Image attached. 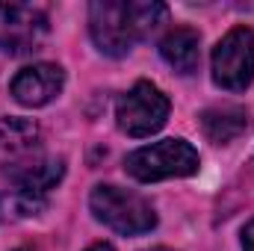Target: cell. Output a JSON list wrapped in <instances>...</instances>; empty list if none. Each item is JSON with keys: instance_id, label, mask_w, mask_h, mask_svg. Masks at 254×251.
<instances>
[{"instance_id": "cell-1", "label": "cell", "mask_w": 254, "mask_h": 251, "mask_svg": "<svg viewBox=\"0 0 254 251\" xmlns=\"http://www.w3.org/2000/svg\"><path fill=\"white\" fill-rule=\"evenodd\" d=\"M169 9L157 0H95L89 6V33L104 57L122 60L139 39L166 21Z\"/></svg>"}, {"instance_id": "cell-5", "label": "cell", "mask_w": 254, "mask_h": 251, "mask_svg": "<svg viewBox=\"0 0 254 251\" xmlns=\"http://www.w3.org/2000/svg\"><path fill=\"white\" fill-rule=\"evenodd\" d=\"M254 80V30L234 27L213 48V83L225 92H243Z\"/></svg>"}, {"instance_id": "cell-10", "label": "cell", "mask_w": 254, "mask_h": 251, "mask_svg": "<svg viewBox=\"0 0 254 251\" xmlns=\"http://www.w3.org/2000/svg\"><path fill=\"white\" fill-rule=\"evenodd\" d=\"M201 127L207 133L210 142L216 145H228L237 136H243L249 130V113L243 107H216V110H204L201 113Z\"/></svg>"}, {"instance_id": "cell-9", "label": "cell", "mask_w": 254, "mask_h": 251, "mask_svg": "<svg viewBox=\"0 0 254 251\" xmlns=\"http://www.w3.org/2000/svg\"><path fill=\"white\" fill-rule=\"evenodd\" d=\"M160 57L178 74H192L201 63V36L192 27H175L160 42Z\"/></svg>"}, {"instance_id": "cell-4", "label": "cell", "mask_w": 254, "mask_h": 251, "mask_svg": "<svg viewBox=\"0 0 254 251\" xmlns=\"http://www.w3.org/2000/svg\"><path fill=\"white\" fill-rule=\"evenodd\" d=\"M169 113H172L169 98L151 80H139L130 92H125L119 98V104H116L119 130L127 133V136H133V139H142V136L157 133L160 127L169 122Z\"/></svg>"}, {"instance_id": "cell-11", "label": "cell", "mask_w": 254, "mask_h": 251, "mask_svg": "<svg viewBox=\"0 0 254 251\" xmlns=\"http://www.w3.org/2000/svg\"><path fill=\"white\" fill-rule=\"evenodd\" d=\"M42 130L33 119H21V116H0V148L12 151V154H24L30 148H36Z\"/></svg>"}, {"instance_id": "cell-7", "label": "cell", "mask_w": 254, "mask_h": 251, "mask_svg": "<svg viewBox=\"0 0 254 251\" xmlns=\"http://www.w3.org/2000/svg\"><path fill=\"white\" fill-rule=\"evenodd\" d=\"M65 86V71L63 65L57 63H36V65H27L21 68L12 83H9V92L12 98L21 104V107H45L51 104L54 98H60Z\"/></svg>"}, {"instance_id": "cell-6", "label": "cell", "mask_w": 254, "mask_h": 251, "mask_svg": "<svg viewBox=\"0 0 254 251\" xmlns=\"http://www.w3.org/2000/svg\"><path fill=\"white\" fill-rule=\"evenodd\" d=\"M48 36V12L33 3H0V48L9 54L39 51Z\"/></svg>"}, {"instance_id": "cell-15", "label": "cell", "mask_w": 254, "mask_h": 251, "mask_svg": "<svg viewBox=\"0 0 254 251\" xmlns=\"http://www.w3.org/2000/svg\"><path fill=\"white\" fill-rule=\"evenodd\" d=\"M151 251H172V249H151Z\"/></svg>"}, {"instance_id": "cell-14", "label": "cell", "mask_w": 254, "mask_h": 251, "mask_svg": "<svg viewBox=\"0 0 254 251\" xmlns=\"http://www.w3.org/2000/svg\"><path fill=\"white\" fill-rule=\"evenodd\" d=\"M86 251H116V249H113L110 243H95V246H89Z\"/></svg>"}, {"instance_id": "cell-16", "label": "cell", "mask_w": 254, "mask_h": 251, "mask_svg": "<svg viewBox=\"0 0 254 251\" xmlns=\"http://www.w3.org/2000/svg\"><path fill=\"white\" fill-rule=\"evenodd\" d=\"M15 251H30V249H15Z\"/></svg>"}, {"instance_id": "cell-12", "label": "cell", "mask_w": 254, "mask_h": 251, "mask_svg": "<svg viewBox=\"0 0 254 251\" xmlns=\"http://www.w3.org/2000/svg\"><path fill=\"white\" fill-rule=\"evenodd\" d=\"M48 210V195L27 192V189H9L0 195V216L3 219H33Z\"/></svg>"}, {"instance_id": "cell-3", "label": "cell", "mask_w": 254, "mask_h": 251, "mask_svg": "<svg viewBox=\"0 0 254 251\" xmlns=\"http://www.w3.org/2000/svg\"><path fill=\"white\" fill-rule=\"evenodd\" d=\"M125 169L142 184H157L169 178H190L201 169V157L187 139H160L127 154Z\"/></svg>"}, {"instance_id": "cell-2", "label": "cell", "mask_w": 254, "mask_h": 251, "mask_svg": "<svg viewBox=\"0 0 254 251\" xmlns=\"http://www.w3.org/2000/svg\"><path fill=\"white\" fill-rule=\"evenodd\" d=\"M89 207L101 225H107L122 237H142L157 228V213L151 201H145L139 192L113 187V184H101L92 189Z\"/></svg>"}, {"instance_id": "cell-8", "label": "cell", "mask_w": 254, "mask_h": 251, "mask_svg": "<svg viewBox=\"0 0 254 251\" xmlns=\"http://www.w3.org/2000/svg\"><path fill=\"white\" fill-rule=\"evenodd\" d=\"M3 175L9 178L12 189H27V192L48 195L51 189L63 181L65 160L63 157H30V160L9 163L3 169Z\"/></svg>"}, {"instance_id": "cell-13", "label": "cell", "mask_w": 254, "mask_h": 251, "mask_svg": "<svg viewBox=\"0 0 254 251\" xmlns=\"http://www.w3.org/2000/svg\"><path fill=\"white\" fill-rule=\"evenodd\" d=\"M243 251H254V219L243 228Z\"/></svg>"}]
</instances>
